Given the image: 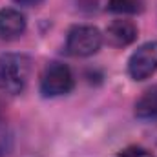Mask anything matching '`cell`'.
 Wrapping results in <instances>:
<instances>
[{
    "instance_id": "cell-9",
    "label": "cell",
    "mask_w": 157,
    "mask_h": 157,
    "mask_svg": "<svg viewBox=\"0 0 157 157\" xmlns=\"http://www.w3.org/2000/svg\"><path fill=\"white\" fill-rule=\"evenodd\" d=\"M115 157H154V154L143 146H130V148H124L122 152H119Z\"/></svg>"
},
{
    "instance_id": "cell-3",
    "label": "cell",
    "mask_w": 157,
    "mask_h": 157,
    "mask_svg": "<svg viewBox=\"0 0 157 157\" xmlns=\"http://www.w3.org/2000/svg\"><path fill=\"white\" fill-rule=\"evenodd\" d=\"M102 46V35L93 26H73L66 37V51L71 57H91Z\"/></svg>"
},
{
    "instance_id": "cell-8",
    "label": "cell",
    "mask_w": 157,
    "mask_h": 157,
    "mask_svg": "<svg viewBox=\"0 0 157 157\" xmlns=\"http://www.w3.org/2000/svg\"><path fill=\"white\" fill-rule=\"evenodd\" d=\"M143 0H108V9L113 13H126L133 15L143 9Z\"/></svg>"
},
{
    "instance_id": "cell-2",
    "label": "cell",
    "mask_w": 157,
    "mask_h": 157,
    "mask_svg": "<svg viewBox=\"0 0 157 157\" xmlns=\"http://www.w3.org/2000/svg\"><path fill=\"white\" fill-rule=\"evenodd\" d=\"M75 78L71 70L62 62H51L40 75V93L44 97H60L73 90Z\"/></svg>"
},
{
    "instance_id": "cell-7",
    "label": "cell",
    "mask_w": 157,
    "mask_h": 157,
    "mask_svg": "<svg viewBox=\"0 0 157 157\" xmlns=\"http://www.w3.org/2000/svg\"><path fill=\"white\" fill-rule=\"evenodd\" d=\"M135 117L143 121L157 119V84L148 88L135 102Z\"/></svg>"
},
{
    "instance_id": "cell-1",
    "label": "cell",
    "mask_w": 157,
    "mask_h": 157,
    "mask_svg": "<svg viewBox=\"0 0 157 157\" xmlns=\"http://www.w3.org/2000/svg\"><path fill=\"white\" fill-rule=\"evenodd\" d=\"M31 73V59L24 53L0 55V91L18 95L26 90Z\"/></svg>"
},
{
    "instance_id": "cell-5",
    "label": "cell",
    "mask_w": 157,
    "mask_h": 157,
    "mask_svg": "<svg viewBox=\"0 0 157 157\" xmlns=\"http://www.w3.org/2000/svg\"><path fill=\"white\" fill-rule=\"evenodd\" d=\"M28 20L24 13L13 7L0 9V39L2 40H15L26 33Z\"/></svg>"
},
{
    "instance_id": "cell-12",
    "label": "cell",
    "mask_w": 157,
    "mask_h": 157,
    "mask_svg": "<svg viewBox=\"0 0 157 157\" xmlns=\"http://www.w3.org/2000/svg\"><path fill=\"white\" fill-rule=\"evenodd\" d=\"M0 119H2V108H0Z\"/></svg>"
},
{
    "instance_id": "cell-11",
    "label": "cell",
    "mask_w": 157,
    "mask_h": 157,
    "mask_svg": "<svg viewBox=\"0 0 157 157\" xmlns=\"http://www.w3.org/2000/svg\"><path fill=\"white\" fill-rule=\"evenodd\" d=\"M13 2H17L20 6H35V4H39L40 0H13Z\"/></svg>"
},
{
    "instance_id": "cell-6",
    "label": "cell",
    "mask_w": 157,
    "mask_h": 157,
    "mask_svg": "<svg viewBox=\"0 0 157 157\" xmlns=\"http://www.w3.org/2000/svg\"><path fill=\"white\" fill-rule=\"evenodd\" d=\"M104 39L113 48L130 46L137 39V26L130 20H113L112 24H108L104 31Z\"/></svg>"
},
{
    "instance_id": "cell-10",
    "label": "cell",
    "mask_w": 157,
    "mask_h": 157,
    "mask_svg": "<svg viewBox=\"0 0 157 157\" xmlns=\"http://www.w3.org/2000/svg\"><path fill=\"white\" fill-rule=\"evenodd\" d=\"M78 7L84 9V11H95L97 6L101 4V0H77Z\"/></svg>"
},
{
    "instance_id": "cell-4",
    "label": "cell",
    "mask_w": 157,
    "mask_h": 157,
    "mask_svg": "<svg viewBox=\"0 0 157 157\" xmlns=\"http://www.w3.org/2000/svg\"><path fill=\"white\" fill-rule=\"evenodd\" d=\"M157 71V40L137 48L128 60V73L133 80H146Z\"/></svg>"
}]
</instances>
